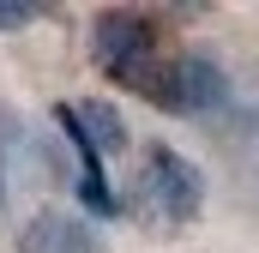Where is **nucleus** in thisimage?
Masks as SVG:
<instances>
[{"instance_id":"obj_6","label":"nucleus","mask_w":259,"mask_h":253,"mask_svg":"<svg viewBox=\"0 0 259 253\" xmlns=\"http://www.w3.org/2000/svg\"><path fill=\"white\" fill-rule=\"evenodd\" d=\"M0 211H6V181H0Z\"/></svg>"},{"instance_id":"obj_1","label":"nucleus","mask_w":259,"mask_h":253,"mask_svg":"<svg viewBox=\"0 0 259 253\" xmlns=\"http://www.w3.org/2000/svg\"><path fill=\"white\" fill-rule=\"evenodd\" d=\"M91 55L109 78L121 85H151V55H157V30L139 12H103L91 24Z\"/></svg>"},{"instance_id":"obj_5","label":"nucleus","mask_w":259,"mask_h":253,"mask_svg":"<svg viewBox=\"0 0 259 253\" xmlns=\"http://www.w3.org/2000/svg\"><path fill=\"white\" fill-rule=\"evenodd\" d=\"M30 18H36V6H30V0H0V30H24Z\"/></svg>"},{"instance_id":"obj_4","label":"nucleus","mask_w":259,"mask_h":253,"mask_svg":"<svg viewBox=\"0 0 259 253\" xmlns=\"http://www.w3.org/2000/svg\"><path fill=\"white\" fill-rule=\"evenodd\" d=\"M18 253H109L103 229L91 217H72V211H36L24 229H18Z\"/></svg>"},{"instance_id":"obj_3","label":"nucleus","mask_w":259,"mask_h":253,"mask_svg":"<svg viewBox=\"0 0 259 253\" xmlns=\"http://www.w3.org/2000/svg\"><path fill=\"white\" fill-rule=\"evenodd\" d=\"M151 91H157L169 109H217V103L229 97V72H223V61H217V55L193 49V55H181V61L169 66Z\"/></svg>"},{"instance_id":"obj_2","label":"nucleus","mask_w":259,"mask_h":253,"mask_svg":"<svg viewBox=\"0 0 259 253\" xmlns=\"http://www.w3.org/2000/svg\"><path fill=\"white\" fill-rule=\"evenodd\" d=\"M139 193H145V205H151L157 217H169V223H193L199 205H205V175H199L181 151L151 145V151H145V181H139Z\"/></svg>"}]
</instances>
